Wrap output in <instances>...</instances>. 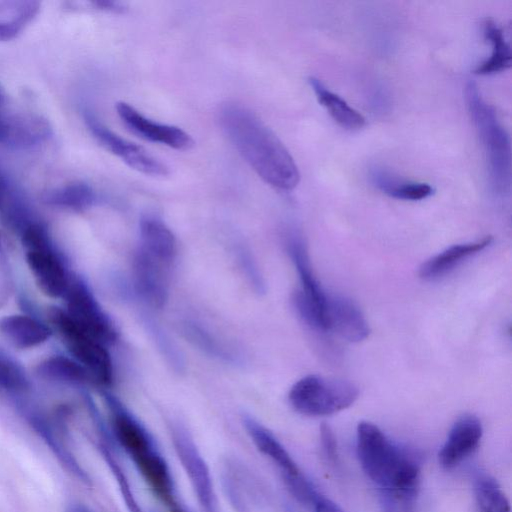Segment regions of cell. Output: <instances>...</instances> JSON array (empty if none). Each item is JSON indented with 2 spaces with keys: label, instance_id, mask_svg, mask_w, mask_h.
I'll use <instances>...</instances> for the list:
<instances>
[{
  "label": "cell",
  "instance_id": "20",
  "mask_svg": "<svg viewBox=\"0 0 512 512\" xmlns=\"http://www.w3.org/2000/svg\"><path fill=\"white\" fill-rule=\"evenodd\" d=\"M0 334L14 347L28 349L47 341L51 330L30 316L10 315L0 319Z\"/></svg>",
  "mask_w": 512,
  "mask_h": 512
},
{
  "label": "cell",
  "instance_id": "32",
  "mask_svg": "<svg viewBox=\"0 0 512 512\" xmlns=\"http://www.w3.org/2000/svg\"><path fill=\"white\" fill-rule=\"evenodd\" d=\"M3 261H5V260L1 253V241H0V263ZM4 265H5V263L0 265V273H6V267ZM4 301H5V299L0 295V306Z\"/></svg>",
  "mask_w": 512,
  "mask_h": 512
},
{
  "label": "cell",
  "instance_id": "25",
  "mask_svg": "<svg viewBox=\"0 0 512 512\" xmlns=\"http://www.w3.org/2000/svg\"><path fill=\"white\" fill-rule=\"evenodd\" d=\"M42 199L47 205L82 211L90 207L95 200L93 189L83 182H72L44 192Z\"/></svg>",
  "mask_w": 512,
  "mask_h": 512
},
{
  "label": "cell",
  "instance_id": "18",
  "mask_svg": "<svg viewBox=\"0 0 512 512\" xmlns=\"http://www.w3.org/2000/svg\"><path fill=\"white\" fill-rule=\"evenodd\" d=\"M139 234V248L169 267L176 256L177 242L165 222L154 215H145L139 222Z\"/></svg>",
  "mask_w": 512,
  "mask_h": 512
},
{
  "label": "cell",
  "instance_id": "30",
  "mask_svg": "<svg viewBox=\"0 0 512 512\" xmlns=\"http://www.w3.org/2000/svg\"><path fill=\"white\" fill-rule=\"evenodd\" d=\"M312 512H345L338 504L320 494L311 506Z\"/></svg>",
  "mask_w": 512,
  "mask_h": 512
},
{
  "label": "cell",
  "instance_id": "2",
  "mask_svg": "<svg viewBox=\"0 0 512 512\" xmlns=\"http://www.w3.org/2000/svg\"><path fill=\"white\" fill-rule=\"evenodd\" d=\"M220 123L240 155L266 183L284 191L298 185L300 173L293 157L251 110L227 103L221 107Z\"/></svg>",
  "mask_w": 512,
  "mask_h": 512
},
{
  "label": "cell",
  "instance_id": "33",
  "mask_svg": "<svg viewBox=\"0 0 512 512\" xmlns=\"http://www.w3.org/2000/svg\"><path fill=\"white\" fill-rule=\"evenodd\" d=\"M68 512H91L87 507L82 505H76L70 508Z\"/></svg>",
  "mask_w": 512,
  "mask_h": 512
},
{
  "label": "cell",
  "instance_id": "28",
  "mask_svg": "<svg viewBox=\"0 0 512 512\" xmlns=\"http://www.w3.org/2000/svg\"><path fill=\"white\" fill-rule=\"evenodd\" d=\"M26 385L22 370L6 355L0 353V387L20 390Z\"/></svg>",
  "mask_w": 512,
  "mask_h": 512
},
{
  "label": "cell",
  "instance_id": "13",
  "mask_svg": "<svg viewBox=\"0 0 512 512\" xmlns=\"http://www.w3.org/2000/svg\"><path fill=\"white\" fill-rule=\"evenodd\" d=\"M224 494L235 512H257L264 506V485L237 459H227L221 468Z\"/></svg>",
  "mask_w": 512,
  "mask_h": 512
},
{
  "label": "cell",
  "instance_id": "31",
  "mask_svg": "<svg viewBox=\"0 0 512 512\" xmlns=\"http://www.w3.org/2000/svg\"><path fill=\"white\" fill-rule=\"evenodd\" d=\"M91 4L97 9L109 12H122L125 9L122 3L111 0H97L92 1Z\"/></svg>",
  "mask_w": 512,
  "mask_h": 512
},
{
  "label": "cell",
  "instance_id": "34",
  "mask_svg": "<svg viewBox=\"0 0 512 512\" xmlns=\"http://www.w3.org/2000/svg\"><path fill=\"white\" fill-rule=\"evenodd\" d=\"M4 185L2 183V181L0 180V208L2 206V203H3V199H4Z\"/></svg>",
  "mask_w": 512,
  "mask_h": 512
},
{
  "label": "cell",
  "instance_id": "5",
  "mask_svg": "<svg viewBox=\"0 0 512 512\" xmlns=\"http://www.w3.org/2000/svg\"><path fill=\"white\" fill-rule=\"evenodd\" d=\"M358 396L357 386L349 381L307 375L293 384L288 401L301 415L322 417L349 408Z\"/></svg>",
  "mask_w": 512,
  "mask_h": 512
},
{
  "label": "cell",
  "instance_id": "27",
  "mask_svg": "<svg viewBox=\"0 0 512 512\" xmlns=\"http://www.w3.org/2000/svg\"><path fill=\"white\" fill-rule=\"evenodd\" d=\"M36 373L49 380L66 383L83 384L93 382L87 370L70 358L64 356H52L38 364Z\"/></svg>",
  "mask_w": 512,
  "mask_h": 512
},
{
  "label": "cell",
  "instance_id": "21",
  "mask_svg": "<svg viewBox=\"0 0 512 512\" xmlns=\"http://www.w3.org/2000/svg\"><path fill=\"white\" fill-rule=\"evenodd\" d=\"M309 84L318 102L339 126L351 131L359 130L365 126V117L343 98L326 87L319 79L310 77Z\"/></svg>",
  "mask_w": 512,
  "mask_h": 512
},
{
  "label": "cell",
  "instance_id": "10",
  "mask_svg": "<svg viewBox=\"0 0 512 512\" xmlns=\"http://www.w3.org/2000/svg\"><path fill=\"white\" fill-rule=\"evenodd\" d=\"M52 128L46 118L38 113L15 105L0 86V145L25 149L46 141Z\"/></svg>",
  "mask_w": 512,
  "mask_h": 512
},
{
  "label": "cell",
  "instance_id": "23",
  "mask_svg": "<svg viewBox=\"0 0 512 512\" xmlns=\"http://www.w3.org/2000/svg\"><path fill=\"white\" fill-rule=\"evenodd\" d=\"M40 3L34 0L0 1V42L16 38L36 17Z\"/></svg>",
  "mask_w": 512,
  "mask_h": 512
},
{
  "label": "cell",
  "instance_id": "9",
  "mask_svg": "<svg viewBox=\"0 0 512 512\" xmlns=\"http://www.w3.org/2000/svg\"><path fill=\"white\" fill-rule=\"evenodd\" d=\"M169 435L177 459L186 475L201 512H218L210 468L185 425L171 421Z\"/></svg>",
  "mask_w": 512,
  "mask_h": 512
},
{
  "label": "cell",
  "instance_id": "26",
  "mask_svg": "<svg viewBox=\"0 0 512 512\" xmlns=\"http://www.w3.org/2000/svg\"><path fill=\"white\" fill-rule=\"evenodd\" d=\"M473 492L481 512H511L506 494L489 473L482 470L474 472Z\"/></svg>",
  "mask_w": 512,
  "mask_h": 512
},
{
  "label": "cell",
  "instance_id": "7",
  "mask_svg": "<svg viewBox=\"0 0 512 512\" xmlns=\"http://www.w3.org/2000/svg\"><path fill=\"white\" fill-rule=\"evenodd\" d=\"M22 244L26 249L29 269L43 294L51 298L64 296L71 278L53 251L46 230L37 223L26 225Z\"/></svg>",
  "mask_w": 512,
  "mask_h": 512
},
{
  "label": "cell",
  "instance_id": "29",
  "mask_svg": "<svg viewBox=\"0 0 512 512\" xmlns=\"http://www.w3.org/2000/svg\"><path fill=\"white\" fill-rule=\"evenodd\" d=\"M320 442L321 449L327 461L334 466L337 465L339 461L337 441L333 430L326 423H323L320 427Z\"/></svg>",
  "mask_w": 512,
  "mask_h": 512
},
{
  "label": "cell",
  "instance_id": "4",
  "mask_svg": "<svg viewBox=\"0 0 512 512\" xmlns=\"http://www.w3.org/2000/svg\"><path fill=\"white\" fill-rule=\"evenodd\" d=\"M465 99L472 122L482 143L490 183L498 194H505L511 184L510 137L496 110L484 99L477 84L469 81Z\"/></svg>",
  "mask_w": 512,
  "mask_h": 512
},
{
  "label": "cell",
  "instance_id": "17",
  "mask_svg": "<svg viewBox=\"0 0 512 512\" xmlns=\"http://www.w3.org/2000/svg\"><path fill=\"white\" fill-rule=\"evenodd\" d=\"M326 327L349 342H360L370 334L369 324L360 308L342 296L327 298Z\"/></svg>",
  "mask_w": 512,
  "mask_h": 512
},
{
  "label": "cell",
  "instance_id": "1",
  "mask_svg": "<svg viewBox=\"0 0 512 512\" xmlns=\"http://www.w3.org/2000/svg\"><path fill=\"white\" fill-rule=\"evenodd\" d=\"M356 450L363 472L377 488L381 512H415L421 484L417 454L369 421L357 425Z\"/></svg>",
  "mask_w": 512,
  "mask_h": 512
},
{
  "label": "cell",
  "instance_id": "22",
  "mask_svg": "<svg viewBox=\"0 0 512 512\" xmlns=\"http://www.w3.org/2000/svg\"><path fill=\"white\" fill-rule=\"evenodd\" d=\"M370 178L378 190L398 200L418 201L433 194V188L428 183L403 179L384 168H373Z\"/></svg>",
  "mask_w": 512,
  "mask_h": 512
},
{
  "label": "cell",
  "instance_id": "3",
  "mask_svg": "<svg viewBox=\"0 0 512 512\" xmlns=\"http://www.w3.org/2000/svg\"><path fill=\"white\" fill-rule=\"evenodd\" d=\"M114 439L141 478L169 512H189L176 489L170 466L147 428L116 398L107 397Z\"/></svg>",
  "mask_w": 512,
  "mask_h": 512
},
{
  "label": "cell",
  "instance_id": "14",
  "mask_svg": "<svg viewBox=\"0 0 512 512\" xmlns=\"http://www.w3.org/2000/svg\"><path fill=\"white\" fill-rule=\"evenodd\" d=\"M483 436L481 420L473 414L459 417L438 452V462L444 469L450 470L471 456L478 448Z\"/></svg>",
  "mask_w": 512,
  "mask_h": 512
},
{
  "label": "cell",
  "instance_id": "11",
  "mask_svg": "<svg viewBox=\"0 0 512 512\" xmlns=\"http://www.w3.org/2000/svg\"><path fill=\"white\" fill-rule=\"evenodd\" d=\"M64 296L67 301L66 312L82 332L104 345L117 340L115 325L84 283L70 279Z\"/></svg>",
  "mask_w": 512,
  "mask_h": 512
},
{
  "label": "cell",
  "instance_id": "24",
  "mask_svg": "<svg viewBox=\"0 0 512 512\" xmlns=\"http://www.w3.org/2000/svg\"><path fill=\"white\" fill-rule=\"evenodd\" d=\"M485 38L491 43L490 57L477 66L474 70L478 75H492L502 72L511 66V49L506 41L503 30L492 18H486L483 23Z\"/></svg>",
  "mask_w": 512,
  "mask_h": 512
},
{
  "label": "cell",
  "instance_id": "8",
  "mask_svg": "<svg viewBox=\"0 0 512 512\" xmlns=\"http://www.w3.org/2000/svg\"><path fill=\"white\" fill-rule=\"evenodd\" d=\"M49 321L63 337L68 350L91 376L93 382L109 386L113 381V363L106 345L82 332L65 310L52 307Z\"/></svg>",
  "mask_w": 512,
  "mask_h": 512
},
{
  "label": "cell",
  "instance_id": "12",
  "mask_svg": "<svg viewBox=\"0 0 512 512\" xmlns=\"http://www.w3.org/2000/svg\"><path fill=\"white\" fill-rule=\"evenodd\" d=\"M86 125L97 142L129 167L151 176H166L168 167L143 147L129 142L102 124L93 114H85Z\"/></svg>",
  "mask_w": 512,
  "mask_h": 512
},
{
  "label": "cell",
  "instance_id": "6",
  "mask_svg": "<svg viewBox=\"0 0 512 512\" xmlns=\"http://www.w3.org/2000/svg\"><path fill=\"white\" fill-rule=\"evenodd\" d=\"M242 423L256 449L278 469L289 492L301 504L311 507L320 492L305 477L285 446L255 418L244 415Z\"/></svg>",
  "mask_w": 512,
  "mask_h": 512
},
{
  "label": "cell",
  "instance_id": "35",
  "mask_svg": "<svg viewBox=\"0 0 512 512\" xmlns=\"http://www.w3.org/2000/svg\"><path fill=\"white\" fill-rule=\"evenodd\" d=\"M284 512H295L291 507L287 506Z\"/></svg>",
  "mask_w": 512,
  "mask_h": 512
},
{
  "label": "cell",
  "instance_id": "15",
  "mask_svg": "<svg viewBox=\"0 0 512 512\" xmlns=\"http://www.w3.org/2000/svg\"><path fill=\"white\" fill-rule=\"evenodd\" d=\"M115 108L125 126L145 140L177 150L190 149L194 144L192 137L182 129L152 121L126 102H118Z\"/></svg>",
  "mask_w": 512,
  "mask_h": 512
},
{
  "label": "cell",
  "instance_id": "19",
  "mask_svg": "<svg viewBox=\"0 0 512 512\" xmlns=\"http://www.w3.org/2000/svg\"><path fill=\"white\" fill-rule=\"evenodd\" d=\"M493 238L488 235L480 240L452 245L426 260L419 268V277L434 280L449 273L465 259L487 248Z\"/></svg>",
  "mask_w": 512,
  "mask_h": 512
},
{
  "label": "cell",
  "instance_id": "16",
  "mask_svg": "<svg viewBox=\"0 0 512 512\" xmlns=\"http://www.w3.org/2000/svg\"><path fill=\"white\" fill-rule=\"evenodd\" d=\"M168 266L149 256L140 248L133 261L134 285L148 305L161 308L168 299Z\"/></svg>",
  "mask_w": 512,
  "mask_h": 512
}]
</instances>
